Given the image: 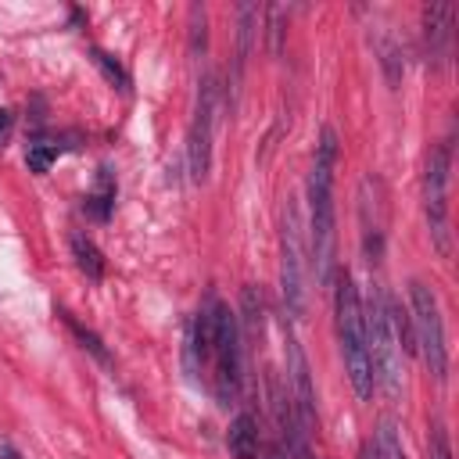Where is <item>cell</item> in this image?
<instances>
[{"label": "cell", "instance_id": "obj_12", "mask_svg": "<svg viewBox=\"0 0 459 459\" xmlns=\"http://www.w3.org/2000/svg\"><path fill=\"white\" fill-rule=\"evenodd\" d=\"M111 208H115V176H111L108 165H100V169H97V186H93V194L86 197V212H90L97 222H108Z\"/></svg>", "mask_w": 459, "mask_h": 459}, {"label": "cell", "instance_id": "obj_4", "mask_svg": "<svg viewBox=\"0 0 459 459\" xmlns=\"http://www.w3.org/2000/svg\"><path fill=\"white\" fill-rule=\"evenodd\" d=\"M409 330H412V348L423 355L427 369L445 380L448 377V344H445V323H441V305L437 294L423 283L412 280L409 283Z\"/></svg>", "mask_w": 459, "mask_h": 459}, {"label": "cell", "instance_id": "obj_22", "mask_svg": "<svg viewBox=\"0 0 459 459\" xmlns=\"http://www.w3.org/2000/svg\"><path fill=\"white\" fill-rule=\"evenodd\" d=\"M7 129H11V111H4V108H0V136H4Z\"/></svg>", "mask_w": 459, "mask_h": 459}, {"label": "cell", "instance_id": "obj_20", "mask_svg": "<svg viewBox=\"0 0 459 459\" xmlns=\"http://www.w3.org/2000/svg\"><path fill=\"white\" fill-rule=\"evenodd\" d=\"M0 459H22V452H18L7 437H0Z\"/></svg>", "mask_w": 459, "mask_h": 459}, {"label": "cell", "instance_id": "obj_16", "mask_svg": "<svg viewBox=\"0 0 459 459\" xmlns=\"http://www.w3.org/2000/svg\"><path fill=\"white\" fill-rule=\"evenodd\" d=\"M90 57H93V65L100 68V75H104V79H108L115 90H122V93L129 90V75H126V68H122V65H118V61L108 54V50L93 47V50H90Z\"/></svg>", "mask_w": 459, "mask_h": 459}, {"label": "cell", "instance_id": "obj_7", "mask_svg": "<svg viewBox=\"0 0 459 459\" xmlns=\"http://www.w3.org/2000/svg\"><path fill=\"white\" fill-rule=\"evenodd\" d=\"M280 287H283L287 312L301 316L305 312V247H301V219L290 201L283 208V233H280Z\"/></svg>", "mask_w": 459, "mask_h": 459}, {"label": "cell", "instance_id": "obj_17", "mask_svg": "<svg viewBox=\"0 0 459 459\" xmlns=\"http://www.w3.org/2000/svg\"><path fill=\"white\" fill-rule=\"evenodd\" d=\"M237 18H240V43H237V72L244 68V61H247V50H251V32H255V18H258V7L255 4H244L240 11H237Z\"/></svg>", "mask_w": 459, "mask_h": 459}, {"label": "cell", "instance_id": "obj_15", "mask_svg": "<svg viewBox=\"0 0 459 459\" xmlns=\"http://www.w3.org/2000/svg\"><path fill=\"white\" fill-rule=\"evenodd\" d=\"M61 319H65V326L72 330V337L79 341V348H82V351H90V355H93V359H97L100 366H111V351L104 348V341H100V337H97L93 330H86L82 323H75V319H72L68 312H61Z\"/></svg>", "mask_w": 459, "mask_h": 459}, {"label": "cell", "instance_id": "obj_11", "mask_svg": "<svg viewBox=\"0 0 459 459\" xmlns=\"http://www.w3.org/2000/svg\"><path fill=\"white\" fill-rule=\"evenodd\" d=\"M258 445H262V437H258L255 416H251V412H240V416L230 423V430H226V448H230V455H233V459H255V455H258Z\"/></svg>", "mask_w": 459, "mask_h": 459}, {"label": "cell", "instance_id": "obj_18", "mask_svg": "<svg viewBox=\"0 0 459 459\" xmlns=\"http://www.w3.org/2000/svg\"><path fill=\"white\" fill-rule=\"evenodd\" d=\"M57 158V147L54 143H29V169L32 172H47Z\"/></svg>", "mask_w": 459, "mask_h": 459}, {"label": "cell", "instance_id": "obj_3", "mask_svg": "<svg viewBox=\"0 0 459 459\" xmlns=\"http://www.w3.org/2000/svg\"><path fill=\"white\" fill-rule=\"evenodd\" d=\"M333 316H337V337L344 355V373L355 387V394L366 402L373 398V366H369V344H366V319H362V298L348 273H337L333 283Z\"/></svg>", "mask_w": 459, "mask_h": 459}, {"label": "cell", "instance_id": "obj_21", "mask_svg": "<svg viewBox=\"0 0 459 459\" xmlns=\"http://www.w3.org/2000/svg\"><path fill=\"white\" fill-rule=\"evenodd\" d=\"M265 459H290V455H287L283 445H269V448H265Z\"/></svg>", "mask_w": 459, "mask_h": 459}, {"label": "cell", "instance_id": "obj_19", "mask_svg": "<svg viewBox=\"0 0 459 459\" xmlns=\"http://www.w3.org/2000/svg\"><path fill=\"white\" fill-rule=\"evenodd\" d=\"M427 448H430V459H452L448 434H445V427H441V423H434V427H430V441H427Z\"/></svg>", "mask_w": 459, "mask_h": 459}, {"label": "cell", "instance_id": "obj_23", "mask_svg": "<svg viewBox=\"0 0 459 459\" xmlns=\"http://www.w3.org/2000/svg\"><path fill=\"white\" fill-rule=\"evenodd\" d=\"M359 459H377V455H373V445H369V441L362 445V452H359Z\"/></svg>", "mask_w": 459, "mask_h": 459}, {"label": "cell", "instance_id": "obj_8", "mask_svg": "<svg viewBox=\"0 0 459 459\" xmlns=\"http://www.w3.org/2000/svg\"><path fill=\"white\" fill-rule=\"evenodd\" d=\"M212 122H215V75H204L201 97H197V118L190 126V143H186L190 176L197 183H204L212 169Z\"/></svg>", "mask_w": 459, "mask_h": 459}, {"label": "cell", "instance_id": "obj_13", "mask_svg": "<svg viewBox=\"0 0 459 459\" xmlns=\"http://www.w3.org/2000/svg\"><path fill=\"white\" fill-rule=\"evenodd\" d=\"M72 255H75V265H79V273L86 276V280H104V255L97 251V244L90 240V237H82V233H75L72 237Z\"/></svg>", "mask_w": 459, "mask_h": 459}, {"label": "cell", "instance_id": "obj_2", "mask_svg": "<svg viewBox=\"0 0 459 459\" xmlns=\"http://www.w3.org/2000/svg\"><path fill=\"white\" fill-rule=\"evenodd\" d=\"M333 169H337V133L326 126L316 143V161L308 172V233H312V269L316 283H333V251H337V230H333Z\"/></svg>", "mask_w": 459, "mask_h": 459}, {"label": "cell", "instance_id": "obj_14", "mask_svg": "<svg viewBox=\"0 0 459 459\" xmlns=\"http://www.w3.org/2000/svg\"><path fill=\"white\" fill-rule=\"evenodd\" d=\"M373 455L377 459H405V448H402V437H398V427L391 420H380L377 430H373Z\"/></svg>", "mask_w": 459, "mask_h": 459}, {"label": "cell", "instance_id": "obj_10", "mask_svg": "<svg viewBox=\"0 0 459 459\" xmlns=\"http://www.w3.org/2000/svg\"><path fill=\"white\" fill-rule=\"evenodd\" d=\"M452 18H455L452 4H427L423 7V43H427L430 65H445L452 54Z\"/></svg>", "mask_w": 459, "mask_h": 459}, {"label": "cell", "instance_id": "obj_6", "mask_svg": "<svg viewBox=\"0 0 459 459\" xmlns=\"http://www.w3.org/2000/svg\"><path fill=\"white\" fill-rule=\"evenodd\" d=\"M448 172H452V151L448 143H437L427 158L423 169V215H427V230L430 240L437 247V255L452 251V233H448Z\"/></svg>", "mask_w": 459, "mask_h": 459}, {"label": "cell", "instance_id": "obj_5", "mask_svg": "<svg viewBox=\"0 0 459 459\" xmlns=\"http://www.w3.org/2000/svg\"><path fill=\"white\" fill-rule=\"evenodd\" d=\"M240 369H244V344H240V319L219 301L215 308V333H212V384L219 405H237L240 398Z\"/></svg>", "mask_w": 459, "mask_h": 459}, {"label": "cell", "instance_id": "obj_9", "mask_svg": "<svg viewBox=\"0 0 459 459\" xmlns=\"http://www.w3.org/2000/svg\"><path fill=\"white\" fill-rule=\"evenodd\" d=\"M287 384H290V405L301 420V427L312 434L316 430V387H312V369H308V359L298 344L294 333H287Z\"/></svg>", "mask_w": 459, "mask_h": 459}, {"label": "cell", "instance_id": "obj_1", "mask_svg": "<svg viewBox=\"0 0 459 459\" xmlns=\"http://www.w3.org/2000/svg\"><path fill=\"white\" fill-rule=\"evenodd\" d=\"M362 319H366L373 384H380L387 398H398L402 377H405V355L416 351L412 348L409 316H402V305L391 298V290L377 283L369 290V301L362 305Z\"/></svg>", "mask_w": 459, "mask_h": 459}]
</instances>
